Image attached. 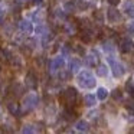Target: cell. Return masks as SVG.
Returning a JSON list of instances; mask_svg holds the SVG:
<instances>
[{
  "instance_id": "6da1fadb",
  "label": "cell",
  "mask_w": 134,
  "mask_h": 134,
  "mask_svg": "<svg viewBox=\"0 0 134 134\" xmlns=\"http://www.w3.org/2000/svg\"><path fill=\"white\" fill-rule=\"evenodd\" d=\"M76 82L81 88L84 90H91L97 85V81H95V76L90 72V71H82V72L78 74L76 76Z\"/></svg>"
},
{
  "instance_id": "7a4b0ae2",
  "label": "cell",
  "mask_w": 134,
  "mask_h": 134,
  "mask_svg": "<svg viewBox=\"0 0 134 134\" xmlns=\"http://www.w3.org/2000/svg\"><path fill=\"white\" fill-rule=\"evenodd\" d=\"M76 98H78V92H76V90L72 88V87L66 88V90L62 92V95H61L62 102H64L66 107H74L75 102H76Z\"/></svg>"
},
{
  "instance_id": "3957f363",
  "label": "cell",
  "mask_w": 134,
  "mask_h": 134,
  "mask_svg": "<svg viewBox=\"0 0 134 134\" xmlns=\"http://www.w3.org/2000/svg\"><path fill=\"white\" fill-rule=\"evenodd\" d=\"M107 59H108V62H110V65H111V72H113V75L115 76V78H121V76L125 74V66L121 64V62L117 61V59H114L113 55H110Z\"/></svg>"
},
{
  "instance_id": "277c9868",
  "label": "cell",
  "mask_w": 134,
  "mask_h": 134,
  "mask_svg": "<svg viewBox=\"0 0 134 134\" xmlns=\"http://www.w3.org/2000/svg\"><path fill=\"white\" fill-rule=\"evenodd\" d=\"M39 104V95L36 92H30L23 98V108L26 110H35Z\"/></svg>"
},
{
  "instance_id": "5b68a950",
  "label": "cell",
  "mask_w": 134,
  "mask_h": 134,
  "mask_svg": "<svg viewBox=\"0 0 134 134\" xmlns=\"http://www.w3.org/2000/svg\"><path fill=\"white\" fill-rule=\"evenodd\" d=\"M64 66H65V58L64 56H55L53 61L51 62V71H52V72H58V71H61Z\"/></svg>"
},
{
  "instance_id": "8992f818",
  "label": "cell",
  "mask_w": 134,
  "mask_h": 134,
  "mask_svg": "<svg viewBox=\"0 0 134 134\" xmlns=\"http://www.w3.org/2000/svg\"><path fill=\"white\" fill-rule=\"evenodd\" d=\"M107 19L110 23H117V22L121 20V15H120V12L117 9L111 7V9L107 10Z\"/></svg>"
},
{
  "instance_id": "52a82bcc",
  "label": "cell",
  "mask_w": 134,
  "mask_h": 134,
  "mask_svg": "<svg viewBox=\"0 0 134 134\" xmlns=\"http://www.w3.org/2000/svg\"><path fill=\"white\" fill-rule=\"evenodd\" d=\"M120 51L122 53H130L134 51V42L130 39H122L121 43H120Z\"/></svg>"
},
{
  "instance_id": "ba28073f",
  "label": "cell",
  "mask_w": 134,
  "mask_h": 134,
  "mask_svg": "<svg viewBox=\"0 0 134 134\" xmlns=\"http://www.w3.org/2000/svg\"><path fill=\"white\" fill-rule=\"evenodd\" d=\"M25 81H26V85L30 88V90H35V88L38 87V76H36L33 72H27Z\"/></svg>"
},
{
  "instance_id": "9c48e42d",
  "label": "cell",
  "mask_w": 134,
  "mask_h": 134,
  "mask_svg": "<svg viewBox=\"0 0 134 134\" xmlns=\"http://www.w3.org/2000/svg\"><path fill=\"white\" fill-rule=\"evenodd\" d=\"M7 110H9L10 115L19 117V114H20V107H19V104H18V102H15V101H9V102H7Z\"/></svg>"
},
{
  "instance_id": "30bf717a",
  "label": "cell",
  "mask_w": 134,
  "mask_h": 134,
  "mask_svg": "<svg viewBox=\"0 0 134 134\" xmlns=\"http://www.w3.org/2000/svg\"><path fill=\"white\" fill-rule=\"evenodd\" d=\"M79 39H81L84 43H90V42L92 41V30H91V27H87V29L82 30L81 35H79Z\"/></svg>"
},
{
  "instance_id": "8fae6325",
  "label": "cell",
  "mask_w": 134,
  "mask_h": 134,
  "mask_svg": "<svg viewBox=\"0 0 134 134\" xmlns=\"http://www.w3.org/2000/svg\"><path fill=\"white\" fill-rule=\"evenodd\" d=\"M18 27L20 30H23V32H32L33 30L32 23H30V20H27V19H22V20L18 23Z\"/></svg>"
},
{
  "instance_id": "7c38bea8",
  "label": "cell",
  "mask_w": 134,
  "mask_h": 134,
  "mask_svg": "<svg viewBox=\"0 0 134 134\" xmlns=\"http://www.w3.org/2000/svg\"><path fill=\"white\" fill-rule=\"evenodd\" d=\"M10 92H12L13 97H20L22 94H23V88H22V84H19V82H15V84H12V87H10Z\"/></svg>"
},
{
  "instance_id": "4fadbf2b",
  "label": "cell",
  "mask_w": 134,
  "mask_h": 134,
  "mask_svg": "<svg viewBox=\"0 0 134 134\" xmlns=\"http://www.w3.org/2000/svg\"><path fill=\"white\" fill-rule=\"evenodd\" d=\"M108 95H110V92H108L107 88L99 87L98 90H97V99H99V101H105V99L108 98Z\"/></svg>"
},
{
  "instance_id": "5bb4252c",
  "label": "cell",
  "mask_w": 134,
  "mask_h": 134,
  "mask_svg": "<svg viewBox=\"0 0 134 134\" xmlns=\"http://www.w3.org/2000/svg\"><path fill=\"white\" fill-rule=\"evenodd\" d=\"M64 118L66 120V121H72V120H75V117H76V113L72 110V107H66L65 108V111H64Z\"/></svg>"
},
{
  "instance_id": "9a60e30c",
  "label": "cell",
  "mask_w": 134,
  "mask_h": 134,
  "mask_svg": "<svg viewBox=\"0 0 134 134\" xmlns=\"http://www.w3.org/2000/svg\"><path fill=\"white\" fill-rule=\"evenodd\" d=\"M75 128L78 131H81V133H87V131L90 130V124H88V121H85V120H79V121H76Z\"/></svg>"
},
{
  "instance_id": "2e32d148",
  "label": "cell",
  "mask_w": 134,
  "mask_h": 134,
  "mask_svg": "<svg viewBox=\"0 0 134 134\" xmlns=\"http://www.w3.org/2000/svg\"><path fill=\"white\" fill-rule=\"evenodd\" d=\"M79 69H81V61L76 58H72L69 61V71L71 72H78Z\"/></svg>"
},
{
  "instance_id": "e0dca14e",
  "label": "cell",
  "mask_w": 134,
  "mask_h": 134,
  "mask_svg": "<svg viewBox=\"0 0 134 134\" xmlns=\"http://www.w3.org/2000/svg\"><path fill=\"white\" fill-rule=\"evenodd\" d=\"M97 62H98V55H97L95 51H92V52L87 56V65L88 66H95Z\"/></svg>"
},
{
  "instance_id": "ac0fdd59",
  "label": "cell",
  "mask_w": 134,
  "mask_h": 134,
  "mask_svg": "<svg viewBox=\"0 0 134 134\" xmlns=\"http://www.w3.org/2000/svg\"><path fill=\"white\" fill-rule=\"evenodd\" d=\"M84 104L87 107H94L97 104V95H92V94H87L84 97Z\"/></svg>"
},
{
  "instance_id": "d6986e66",
  "label": "cell",
  "mask_w": 134,
  "mask_h": 134,
  "mask_svg": "<svg viewBox=\"0 0 134 134\" xmlns=\"http://www.w3.org/2000/svg\"><path fill=\"white\" fill-rule=\"evenodd\" d=\"M124 10H125V13H127L128 16L134 18V3H133V2H130V0H128L127 3L124 4Z\"/></svg>"
},
{
  "instance_id": "ffe728a7",
  "label": "cell",
  "mask_w": 134,
  "mask_h": 134,
  "mask_svg": "<svg viewBox=\"0 0 134 134\" xmlns=\"http://www.w3.org/2000/svg\"><path fill=\"white\" fill-rule=\"evenodd\" d=\"M97 75L98 76H107L108 75V66L107 65H98V68H97Z\"/></svg>"
},
{
  "instance_id": "44dd1931",
  "label": "cell",
  "mask_w": 134,
  "mask_h": 134,
  "mask_svg": "<svg viewBox=\"0 0 134 134\" xmlns=\"http://www.w3.org/2000/svg\"><path fill=\"white\" fill-rule=\"evenodd\" d=\"M102 49H104L105 52L111 53V52H114V49H115V46H114V45L111 43L110 41H107V42H102Z\"/></svg>"
},
{
  "instance_id": "7402d4cb",
  "label": "cell",
  "mask_w": 134,
  "mask_h": 134,
  "mask_svg": "<svg viewBox=\"0 0 134 134\" xmlns=\"http://www.w3.org/2000/svg\"><path fill=\"white\" fill-rule=\"evenodd\" d=\"M111 97H113V99L114 101H121L122 99V92H121V90H114L113 92H111Z\"/></svg>"
},
{
  "instance_id": "603a6c76",
  "label": "cell",
  "mask_w": 134,
  "mask_h": 134,
  "mask_svg": "<svg viewBox=\"0 0 134 134\" xmlns=\"http://www.w3.org/2000/svg\"><path fill=\"white\" fill-rule=\"evenodd\" d=\"M10 64H12L13 66H16V68H20L22 66V58H19V56H12Z\"/></svg>"
},
{
  "instance_id": "cb8c5ba5",
  "label": "cell",
  "mask_w": 134,
  "mask_h": 134,
  "mask_svg": "<svg viewBox=\"0 0 134 134\" xmlns=\"http://www.w3.org/2000/svg\"><path fill=\"white\" fill-rule=\"evenodd\" d=\"M36 131V128H35V125H32V124H26V125H23L22 127V133H35Z\"/></svg>"
},
{
  "instance_id": "d4e9b609",
  "label": "cell",
  "mask_w": 134,
  "mask_h": 134,
  "mask_svg": "<svg viewBox=\"0 0 134 134\" xmlns=\"http://www.w3.org/2000/svg\"><path fill=\"white\" fill-rule=\"evenodd\" d=\"M33 30H35L36 35H45L48 29H46V26H45V25H39V26H36Z\"/></svg>"
},
{
  "instance_id": "484cf974",
  "label": "cell",
  "mask_w": 134,
  "mask_h": 134,
  "mask_svg": "<svg viewBox=\"0 0 134 134\" xmlns=\"http://www.w3.org/2000/svg\"><path fill=\"white\" fill-rule=\"evenodd\" d=\"M94 19H95V22H98V23H102V22H104V15H102V12L95 10V12H94Z\"/></svg>"
},
{
  "instance_id": "4316f807",
  "label": "cell",
  "mask_w": 134,
  "mask_h": 134,
  "mask_svg": "<svg viewBox=\"0 0 134 134\" xmlns=\"http://www.w3.org/2000/svg\"><path fill=\"white\" fill-rule=\"evenodd\" d=\"M64 9L66 10V12H74V9H75V3H74L72 0H71V2H66V3L64 4Z\"/></svg>"
},
{
  "instance_id": "83f0119b",
  "label": "cell",
  "mask_w": 134,
  "mask_h": 134,
  "mask_svg": "<svg viewBox=\"0 0 134 134\" xmlns=\"http://www.w3.org/2000/svg\"><path fill=\"white\" fill-rule=\"evenodd\" d=\"M2 56H3V59H6V61H10L12 59V52H10V49H3L2 51Z\"/></svg>"
},
{
  "instance_id": "f1b7e54d",
  "label": "cell",
  "mask_w": 134,
  "mask_h": 134,
  "mask_svg": "<svg viewBox=\"0 0 134 134\" xmlns=\"http://www.w3.org/2000/svg\"><path fill=\"white\" fill-rule=\"evenodd\" d=\"M69 76H71V71H64V72L59 74V79L61 81H68Z\"/></svg>"
},
{
  "instance_id": "f546056e",
  "label": "cell",
  "mask_w": 134,
  "mask_h": 134,
  "mask_svg": "<svg viewBox=\"0 0 134 134\" xmlns=\"http://www.w3.org/2000/svg\"><path fill=\"white\" fill-rule=\"evenodd\" d=\"M125 90H127L128 95H130L131 98H134V85L130 84V82H127V85H125Z\"/></svg>"
},
{
  "instance_id": "4dcf8cb0",
  "label": "cell",
  "mask_w": 134,
  "mask_h": 134,
  "mask_svg": "<svg viewBox=\"0 0 134 134\" xmlns=\"http://www.w3.org/2000/svg\"><path fill=\"white\" fill-rule=\"evenodd\" d=\"M65 30H66L68 33H74V30H75V29H74V26H71V23H66V25H65Z\"/></svg>"
},
{
  "instance_id": "1f68e13d",
  "label": "cell",
  "mask_w": 134,
  "mask_h": 134,
  "mask_svg": "<svg viewBox=\"0 0 134 134\" xmlns=\"http://www.w3.org/2000/svg\"><path fill=\"white\" fill-rule=\"evenodd\" d=\"M45 0H32V3L36 4V6H41V4H43Z\"/></svg>"
},
{
  "instance_id": "d6a6232c",
  "label": "cell",
  "mask_w": 134,
  "mask_h": 134,
  "mask_svg": "<svg viewBox=\"0 0 134 134\" xmlns=\"http://www.w3.org/2000/svg\"><path fill=\"white\" fill-rule=\"evenodd\" d=\"M108 3L111 6H117V4H120V0H108Z\"/></svg>"
},
{
  "instance_id": "836d02e7",
  "label": "cell",
  "mask_w": 134,
  "mask_h": 134,
  "mask_svg": "<svg viewBox=\"0 0 134 134\" xmlns=\"http://www.w3.org/2000/svg\"><path fill=\"white\" fill-rule=\"evenodd\" d=\"M75 49H76V52H79V53H81V55H84V53H85V51H84V49H82V48H81V46H76V48H75Z\"/></svg>"
},
{
  "instance_id": "e575fe53",
  "label": "cell",
  "mask_w": 134,
  "mask_h": 134,
  "mask_svg": "<svg viewBox=\"0 0 134 134\" xmlns=\"http://www.w3.org/2000/svg\"><path fill=\"white\" fill-rule=\"evenodd\" d=\"M130 27H131V29L134 30V22H133V23H131V26H130Z\"/></svg>"
},
{
  "instance_id": "d590c367",
  "label": "cell",
  "mask_w": 134,
  "mask_h": 134,
  "mask_svg": "<svg viewBox=\"0 0 134 134\" xmlns=\"http://www.w3.org/2000/svg\"><path fill=\"white\" fill-rule=\"evenodd\" d=\"M130 133H134V128H131V130H130Z\"/></svg>"
},
{
  "instance_id": "8d00e7d4",
  "label": "cell",
  "mask_w": 134,
  "mask_h": 134,
  "mask_svg": "<svg viewBox=\"0 0 134 134\" xmlns=\"http://www.w3.org/2000/svg\"><path fill=\"white\" fill-rule=\"evenodd\" d=\"M0 10H2V6H0Z\"/></svg>"
}]
</instances>
